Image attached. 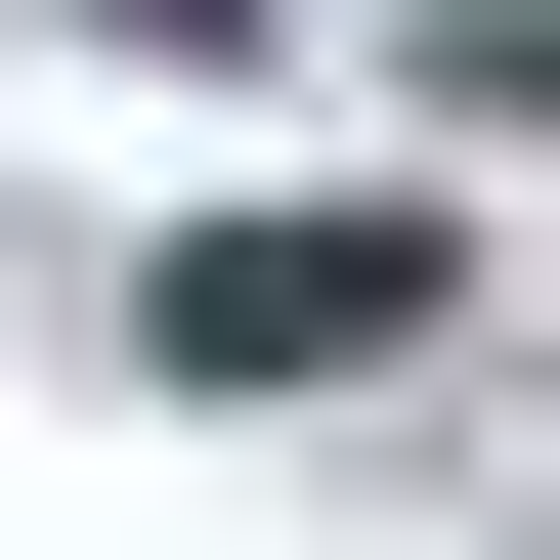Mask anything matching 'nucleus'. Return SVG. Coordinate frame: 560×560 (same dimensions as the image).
I'll return each mask as SVG.
<instances>
[{"instance_id":"1","label":"nucleus","mask_w":560,"mask_h":560,"mask_svg":"<svg viewBox=\"0 0 560 560\" xmlns=\"http://www.w3.org/2000/svg\"><path fill=\"white\" fill-rule=\"evenodd\" d=\"M346 346H431V215H215L173 259V388H346Z\"/></svg>"}]
</instances>
